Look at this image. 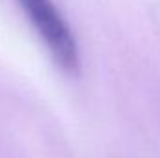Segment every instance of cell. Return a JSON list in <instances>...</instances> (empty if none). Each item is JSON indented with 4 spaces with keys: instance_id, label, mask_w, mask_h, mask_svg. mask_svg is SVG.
<instances>
[{
    "instance_id": "6da1fadb",
    "label": "cell",
    "mask_w": 160,
    "mask_h": 158,
    "mask_svg": "<svg viewBox=\"0 0 160 158\" xmlns=\"http://www.w3.org/2000/svg\"><path fill=\"white\" fill-rule=\"evenodd\" d=\"M24 15L47 45L54 62L67 73H75L80 65L78 45L65 19L52 0H17Z\"/></svg>"
}]
</instances>
